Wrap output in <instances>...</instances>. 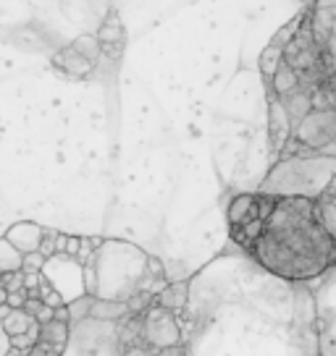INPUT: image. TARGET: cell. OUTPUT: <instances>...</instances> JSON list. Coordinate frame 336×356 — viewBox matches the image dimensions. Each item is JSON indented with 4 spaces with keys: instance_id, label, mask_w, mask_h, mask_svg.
Masks as SVG:
<instances>
[{
    "instance_id": "cell-16",
    "label": "cell",
    "mask_w": 336,
    "mask_h": 356,
    "mask_svg": "<svg viewBox=\"0 0 336 356\" xmlns=\"http://www.w3.org/2000/svg\"><path fill=\"white\" fill-rule=\"evenodd\" d=\"M281 63H284V47L270 42L268 47L263 50V56H260V74L270 81V79H273V74L281 68Z\"/></svg>"
},
{
    "instance_id": "cell-26",
    "label": "cell",
    "mask_w": 336,
    "mask_h": 356,
    "mask_svg": "<svg viewBox=\"0 0 336 356\" xmlns=\"http://www.w3.org/2000/svg\"><path fill=\"white\" fill-rule=\"evenodd\" d=\"M155 356H187V348L184 346H168V348H160Z\"/></svg>"
},
{
    "instance_id": "cell-30",
    "label": "cell",
    "mask_w": 336,
    "mask_h": 356,
    "mask_svg": "<svg viewBox=\"0 0 336 356\" xmlns=\"http://www.w3.org/2000/svg\"><path fill=\"white\" fill-rule=\"evenodd\" d=\"M3 304H8V289L0 286V307H3Z\"/></svg>"
},
{
    "instance_id": "cell-13",
    "label": "cell",
    "mask_w": 336,
    "mask_h": 356,
    "mask_svg": "<svg viewBox=\"0 0 336 356\" xmlns=\"http://www.w3.org/2000/svg\"><path fill=\"white\" fill-rule=\"evenodd\" d=\"M22 267H24V254L3 236V238H0V275H6V273H19Z\"/></svg>"
},
{
    "instance_id": "cell-11",
    "label": "cell",
    "mask_w": 336,
    "mask_h": 356,
    "mask_svg": "<svg viewBox=\"0 0 336 356\" xmlns=\"http://www.w3.org/2000/svg\"><path fill=\"white\" fill-rule=\"evenodd\" d=\"M132 312L129 301H119V299H95V307H92V320H100V323H116Z\"/></svg>"
},
{
    "instance_id": "cell-17",
    "label": "cell",
    "mask_w": 336,
    "mask_h": 356,
    "mask_svg": "<svg viewBox=\"0 0 336 356\" xmlns=\"http://www.w3.org/2000/svg\"><path fill=\"white\" fill-rule=\"evenodd\" d=\"M68 335H71L68 323H58V320H53V323L43 325V330H40V341H45V343H50V346H58V348H66Z\"/></svg>"
},
{
    "instance_id": "cell-5",
    "label": "cell",
    "mask_w": 336,
    "mask_h": 356,
    "mask_svg": "<svg viewBox=\"0 0 336 356\" xmlns=\"http://www.w3.org/2000/svg\"><path fill=\"white\" fill-rule=\"evenodd\" d=\"M229 225L231 231L245 228L252 220H263V194H239L229 204Z\"/></svg>"
},
{
    "instance_id": "cell-31",
    "label": "cell",
    "mask_w": 336,
    "mask_h": 356,
    "mask_svg": "<svg viewBox=\"0 0 336 356\" xmlns=\"http://www.w3.org/2000/svg\"><path fill=\"white\" fill-rule=\"evenodd\" d=\"M326 191H331V194H336V173L331 176V181H328V186H326Z\"/></svg>"
},
{
    "instance_id": "cell-25",
    "label": "cell",
    "mask_w": 336,
    "mask_h": 356,
    "mask_svg": "<svg viewBox=\"0 0 336 356\" xmlns=\"http://www.w3.org/2000/svg\"><path fill=\"white\" fill-rule=\"evenodd\" d=\"M79 249H82V238H79V236H68V244H66V257H74V259H77Z\"/></svg>"
},
{
    "instance_id": "cell-24",
    "label": "cell",
    "mask_w": 336,
    "mask_h": 356,
    "mask_svg": "<svg viewBox=\"0 0 336 356\" xmlns=\"http://www.w3.org/2000/svg\"><path fill=\"white\" fill-rule=\"evenodd\" d=\"M11 348H13L11 335H8L6 325H3V320H0V356H8V351H11Z\"/></svg>"
},
{
    "instance_id": "cell-14",
    "label": "cell",
    "mask_w": 336,
    "mask_h": 356,
    "mask_svg": "<svg viewBox=\"0 0 336 356\" xmlns=\"http://www.w3.org/2000/svg\"><path fill=\"white\" fill-rule=\"evenodd\" d=\"M313 97V111H336V81L328 79L323 84H318L315 89H310Z\"/></svg>"
},
{
    "instance_id": "cell-4",
    "label": "cell",
    "mask_w": 336,
    "mask_h": 356,
    "mask_svg": "<svg viewBox=\"0 0 336 356\" xmlns=\"http://www.w3.org/2000/svg\"><path fill=\"white\" fill-rule=\"evenodd\" d=\"M294 134V121H291L289 111L281 97H276L273 92H268V136L273 152H284V147L291 142Z\"/></svg>"
},
{
    "instance_id": "cell-21",
    "label": "cell",
    "mask_w": 336,
    "mask_h": 356,
    "mask_svg": "<svg viewBox=\"0 0 336 356\" xmlns=\"http://www.w3.org/2000/svg\"><path fill=\"white\" fill-rule=\"evenodd\" d=\"M56 244H58V231H45V238H43V246H40V252H43V254L50 259V257L58 254Z\"/></svg>"
},
{
    "instance_id": "cell-9",
    "label": "cell",
    "mask_w": 336,
    "mask_h": 356,
    "mask_svg": "<svg viewBox=\"0 0 336 356\" xmlns=\"http://www.w3.org/2000/svg\"><path fill=\"white\" fill-rule=\"evenodd\" d=\"M56 63L61 68H63V74H68V76H74V79L90 76L92 68H95V60L84 58L82 53H77L74 47H66L63 53H58V56H56Z\"/></svg>"
},
{
    "instance_id": "cell-7",
    "label": "cell",
    "mask_w": 336,
    "mask_h": 356,
    "mask_svg": "<svg viewBox=\"0 0 336 356\" xmlns=\"http://www.w3.org/2000/svg\"><path fill=\"white\" fill-rule=\"evenodd\" d=\"M313 207H315V220L321 222V228L336 241V194H331V191L318 194L313 200Z\"/></svg>"
},
{
    "instance_id": "cell-2",
    "label": "cell",
    "mask_w": 336,
    "mask_h": 356,
    "mask_svg": "<svg viewBox=\"0 0 336 356\" xmlns=\"http://www.w3.org/2000/svg\"><path fill=\"white\" fill-rule=\"evenodd\" d=\"M336 139V111H310L303 121L294 126L291 142L307 149V152H321Z\"/></svg>"
},
{
    "instance_id": "cell-10",
    "label": "cell",
    "mask_w": 336,
    "mask_h": 356,
    "mask_svg": "<svg viewBox=\"0 0 336 356\" xmlns=\"http://www.w3.org/2000/svg\"><path fill=\"white\" fill-rule=\"evenodd\" d=\"M187 299H190V286L184 280H176V283H168L166 289L158 293V307H163L168 312H181L187 307Z\"/></svg>"
},
{
    "instance_id": "cell-29",
    "label": "cell",
    "mask_w": 336,
    "mask_h": 356,
    "mask_svg": "<svg viewBox=\"0 0 336 356\" xmlns=\"http://www.w3.org/2000/svg\"><path fill=\"white\" fill-rule=\"evenodd\" d=\"M8 356H29V348H16L13 346L11 351H8Z\"/></svg>"
},
{
    "instance_id": "cell-3",
    "label": "cell",
    "mask_w": 336,
    "mask_h": 356,
    "mask_svg": "<svg viewBox=\"0 0 336 356\" xmlns=\"http://www.w3.org/2000/svg\"><path fill=\"white\" fill-rule=\"evenodd\" d=\"M142 338L155 351L168 348V346H179L181 330L176 317H174V312L163 309V307H155V309L147 312V323H145V330H142Z\"/></svg>"
},
{
    "instance_id": "cell-19",
    "label": "cell",
    "mask_w": 336,
    "mask_h": 356,
    "mask_svg": "<svg viewBox=\"0 0 336 356\" xmlns=\"http://www.w3.org/2000/svg\"><path fill=\"white\" fill-rule=\"evenodd\" d=\"M77 53H82L84 58H90V60H95V58L100 56L102 50V42L98 40V34H84V37H79L77 42L71 44Z\"/></svg>"
},
{
    "instance_id": "cell-27",
    "label": "cell",
    "mask_w": 336,
    "mask_h": 356,
    "mask_svg": "<svg viewBox=\"0 0 336 356\" xmlns=\"http://www.w3.org/2000/svg\"><path fill=\"white\" fill-rule=\"evenodd\" d=\"M43 307H45V301L43 299H26V304H24V309L29 312L32 317H37V312L43 309Z\"/></svg>"
},
{
    "instance_id": "cell-6",
    "label": "cell",
    "mask_w": 336,
    "mask_h": 356,
    "mask_svg": "<svg viewBox=\"0 0 336 356\" xmlns=\"http://www.w3.org/2000/svg\"><path fill=\"white\" fill-rule=\"evenodd\" d=\"M6 238H8L22 254H32V252H40L43 238H45V228L32 220L13 222L11 228H8V234H6Z\"/></svg>"
},
{
    "instance_id": "cell-1",
    "label": "cell",
    "mask_w": 336,
    "mask_h": 356,
    "mask_svg": "<svg viewBox=\"0 0 336 356\" xmlns=\"http://www.w3.org/2000/svg\"><path fill=\"white\" fill-rule=\"evenodd\" d=\"M250 252L266 270L287 280L318 278L336 265V241L315 220L310 197H279Z\"/></svg>"
},
{
    "instance_id": "cell-12",
    "label": "cell",
    "mask_w": 336,
    "mask_h": 356,
    "mask_svg": "<svg viewBox=\"0 0 336 356\" xmlns=\"http://www.w3.org/2000/svg\"><path fill=\"white\" fill-rule=\"evenodd\" d=\"M284 105H287L291 121H294V126H297V123L303 121L307 113L313 111V97H310V89L300 87L297 92H291L289 97H284Z\"/></svg>"
},
{
    "instance_id": "cell-28",
    "label": "cell",
    "mask_w": 336,
    "mask_h": 356,
    "mask_svg": "<svg viewBox=\"0 0 336 356\" xmlns=\"http://www.w3.org/2000/svg\"><path fill=\"white\" fill-rule=\"evenodd\" d=\"M121 356H150V351H147L145 346H129Z\"/></svg>"
},
{
    "instance_id": "cell-8",
    "label": "cell",
    "mask_w": 336,
    "mask_h": 356,
    "mask_svg": "<svg viewBox=\"0 0 336 356\" xmlns=\"http://www.w3.org/2000/svg\"><path fill=\"white\" fill-rule=\"evenodd\" d=\"M268 84H270L268 92H273L276 97H281V100H284V97H289L291 92H297V89L303 87V79H300V71H294V68L284 60V63H281V68L273 74V79H270Z\"/></svg>"
},
{
    "instance_id": "cell-22",
    "label": "cell",
    "mask_w": 336,
    "mask_h": 356,
    "mask_svg": "<svg viewBox=\"0 0 336 356\" xmlns=\"http://www.w3.org/2000/svg\"><path fill=\"white\" fill-rule=\"evenodd\" d=\"M43 301H45L47 307H53V309H58V307L68 304V301L63 299V293H61V291H56V289L45 291V293H43Z\"/></svg>"
},
{
    "instance_id": "cell-20",
    "label": "cell",
    "mask_w": 336,
    "mask_h": 356,
    "mask_svg": "<svg viewBox=\"0 0 336 356\" xmlns=\"http://www.w3.org/2000/svg\"><path fill=\"white\" fill-rule=\"evenodd\" d=\"M47 265V257L43 252H32V254H24V273H43Z\"/></svg>"
},
{
    "instance_id": "cell-23",
    "label": "cell",
    "mask_w": 336,
    "mask_h": 356,
    "mask_svg": "<svg viewBox=\"0 0 336 356\" xmlns=\"http://www.w3.org/2000/svg\"><path fill=\"white\" fill-rule=\"evenodd\" d=\"M29 299V291L22 289V291H8V304H11L13 309H24V304Z\"/></svg>"
},
{
    "instance_id": "cell-18",
    "label": "cell",
    "mask_w": 336,
    "mask_h": 356,
    "mask_svg": "<svg viewBox=\"0 0 336 356\" xmlns=\"http://www.w3.org/2000/svg\"><path fill=\"white\" fill-rule=\"evenodd\" d=\"M121 37H123L121 19H119L116 13H111V16L102 22L100 32H98V40L102 42V50H105V47H113V44H119L121 42Z\"/></svg>"
},
{
    "instance_id": "cell-15",
    "label": "cell",
    "mask_w": 336,
    "mask_h": 356,
    "mask_svg": "<svg viewBox=\"0 0 336 356\" xmlns=\"http://www.w3.org/2000/svg\"><path fill=\"white\" fill-rule=\"evenodd\" d=\"M3 325H6L8 335H11V338H16V335H24L26 330H32L34 325H37V320H34L26 309H13L11 314L3 320Z\"/></svg>"
}]
</instances>
